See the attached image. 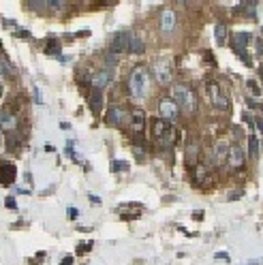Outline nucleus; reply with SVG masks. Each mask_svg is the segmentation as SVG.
Wrapping results in <instances>:
<instances>
[{
  "instance_id": "nucleus-1",
  "label": "nucleus",
  "mask_w": 263,
  "mask_h": 265,
  "mask_svg": "<svg viewBox=\"0 0 263 265\" xmlns=\"http://www.w3.org/2000/svg\"><path fill=\"white\" fill-rule=\"evenodd\" d=\"M129 90H131V96L133 99H146L148 92H150V73L148 69L143 67H135L133 73L129 75Z\"/></svg>"
},
{
  "instance_id": "nucleus-2",
  "label": "nucleus",
  "mask_w": 263,
  "mask_h": 265,
  "mask_svg": "<svg viewBox=\"0 0 263 265\" xmlns=\"http://www.w3.org/2000/svg\"><path fill=\"white\" fill-rule=\"evenodd\" d=\"M171 101L178 105L180 109L188 111V114H195L197 111V94L190 86L186 84H175L171 90Z\"/></svg>"
},
{
  "instance_id": "nucleus-3",
  "label": "nucleus",
  "mask_w": 263,
  "mask_h": 265,
  "mask_svg": "<svg viewBox=\"0 0 263 265\" xmlns=\"http://www.w3.org/2000/svg\"><path fill=\"white\" fill-rule=\"evenodd\" d=\"M152 135H154V139H156V143L161 148H171L173 143L178 141V131H175L169 122H165V120H161V118L152 120Z\"/></svg>"
},
{
  "instance_id": "nucleus-4",
  "label": "nucleus",
  "mask_w": 263,
  "mask_h": 265,
  "mask_svg": "<svg viewBox=\"0 0 263 265\" xmlns=\"http://www.w3.org/2000/svg\"><path fill=\"white\" fill-rule=\"evenodd\" d=\"M205 90H208V99H210V103L214 107L220 109V111H229V107H231L229 94L222 90L216 82H208V84H205Z\"/></svg>"
},
{
  "instance_id": "nucleus-5",
  "label": "nucleus",
  "mask_w": 263,
  "mask_h": 265,
  "mask_svg": "<svg viewBox=\"0 0 263 265\" xmlns=\"http://www.w3.org/2000/svg\"><path fill=\"white\" fill-rule=\"evenodd\" d=\"M152 71H154V77H156V82L161 84V86H167V84H171V77H173V67H171V60L169 58H156L152 62Z\"/></svg>"
},
{
  "instance_id": "nucleus-6",
  "label": "nucleus",
  "mask_w": 263,
  "mask_h": 265,
  "mask_svg": "<svg viewBox=\"0 0 263 265\" xmlns=\"http://www.w3.org/2000/svg\"><path fill=\"white\" fill-rule=\"evenodd\" d=\"M129 120H131V114L120 105H111L107 109L105 122L111 124V126H124V124H129Z\"/></svg>"
},
{
  "instance_id": "nucleus-7",
  "label": "nucleus",
  "mask_w": 263,
  "mask_h": 265,
  "mask_svg": "<svg viewBox=\"0 0 263 265\" xmlns=\"http://www.w3.org/2000/svg\"><path fill=\"white\" fill-rule=\"evenodd\" d=\"M250 39H252L250 32H235L233 35V50L240 56V60H244L246 64H250V56L246 52V45L250 43Z\"/></svg>"
},
{
  "instance_id": "nucleus-8",
  "label": "nucleus",
  "mask_w": 263,
  "mask_h": 265,
  "mask_svg": "<svg viewBox=\"0 0 263 265\" xmlns=\"http://www.w3.org/2000/svg\"><path fill=\"white\" fill-rule=\"evenodd\" d=\"M246 163V154H244V148L233 143V146H229V152H227V165L231 167L233 171H240Z\"/></svg>"
},
{
  "instance_id": "nucleus-9",
  "label": "nucleus",
  "mask_w": 263,
  "mask_h": 265,
  "mask_svg": "<svg viewBox=\"0 0 263 265\" xmlns=\"http://www.w3.org/2000/svg\"><path fill=\"white\" fill-rule=\"evenodd\" d=\"M158 114H161V120H165V122H173V120L180 118V107L171 99H161L158 101Z\"/></svg>"
},
{
  "instance_id": "nucleus-10",
  "label": "nucleus",
  "mask_w": 263,
  "mask_h": 265,
  "mask_svg": "<svg viewBox=\"0 0 263 265\" xmlns=\"http://www.w3.org/2000/svg\"><path fill=\"white\" fill-rule=\"evenodd\" d=\"M111 82H114V73H111V71H97V73L90 77V86H92L97 92L105 90V88H107Z\"/></svg>"
},
{
  "instance_id": "nucleus-11",
  "label": "nucleus",
  "mask_w": 263,
  "mask_h": 265,
  "mask_svg": "<svg viewBox=\"0 0 263 265\" xmlns=\"http://www.w3.org/2000/svg\"><path fill=\"white\" fill-rule=\"evenodd\" d=\"M129 39H131V32H126V30H122V32H118V35L114 37V41H111V45H109V50H111V54H124V52H129Z\"/></svg>"
},
{
  "instance_id": "nucleus-12",
  "label": "nucleus",
  "mask_w": 263,
  "mask_h": 265,
  "mask_svg": "<svg viewBox=\"0 0 263 265\" xmlns=\"http://www.w3.org/2000/svg\"><path fill=\"white\" fill-rule=\"evenodd\" d=\"M18 124H20V120H18V116H15L13 111L0 109V126H3L7 133H13L15 128H18Z\"/></svg>"
},
{
  "instance_id": "nucleus-13",
  "label": "nucleus",
  "mask_w": 263,
  "mask_h": 265,
  "mask_svg": "<svg viewBox=\"0 0 263 265\" xmlns=\"http://www.w3.org/2000/svg\"><path fill=\"white\" fill-rule=\"evenodd\" d=\"M227 152H229V146H227V141H216L214 143V150H212V160H214V165H227Z\"/></svg>"
},
{
  "instance_id": "nucleus-14",
  "label": "nucleus",
  "mask_w": 263,
  "mask_h": 265,
  "mask_svg": "<svg viewBox=\"0 0 263 265\" xmlns=\"http://www.w3.org/2000/svg\"><path fill=\"white\" fill-rule=\"evenodd\" d=\"M129 124H131V128H133L135 135H141L143 128H146V114H143L141 109H133V111H131Z\"/></svg>"
},
{
  "instance_id": "nucleus-15",
  "label": "nucleus",
  "mask_w": 263,
  "mask_h": 265,
  "mask_svg": "<svg viewBox=\"0 0 263 265\" xmlns=\"http://www.w3.org/2000/svg\"><path fill=\"white\" fill-rule=\"evenodd\" d=\"M175 11L173 9H165L161 13V30L165 32V35H171V32L175 30Z\"/></svg>"
},
{
  "instance_id": "nucleus-16",
  "label": "nucleus",
  "mask_w": 263,
  "mask_h": 265,
  "mask_svg": "<svg viewBox=\"0 0 263 265\" xmlns=\"http://www.w3.org/2000/svg\"><path fill=\"white\" fill-rule=\"evenodd\" d=\"M18 178V169H15V165H0V184H5V186H11Z\"/></svg>"
},
{
  "instance_id": "nucleus-17",
  "label": "nucleus",
  "mask_w": 263,
  "mask_h": 265,
  "mask_svg": "<svg viewBox=\"0 0 263 265\" xmlns=\"http://www.w3.org/2000/svg\"><path fill=\"white\" fill-rule=\"evenodd\" d=\"M193 182L197 184V186H205V184L210 182V169L205 165H195L193 169Z\"/></svg>"
},
{
  "instance_id": "nucleus-18",
  "label": "nucleus",
  "mask_w": 263,
  "mask_h": 265,
  "mask_svg": "<svg viewBox=\"0 0 263 265\" xmlns=\"http://www.w3.org/2000/svg\"><path fill=\"white\" fill-rule=\"evenodd\" d=\"M186 163L188 165H197L199 163V143L195 139H190L186 143Z\"/></svg>"
},
{
  "instance_id": "nucleus-19",
  "label": "nucleus",
  "mask_w": 263,
  "mask_h": 265,
  "mask_svg": "<svg viewBox=\"0 0 263 265\" xmlns=\"http://www.w3.org/2000/svg\"><path fill=\"white\" fill-rule=\"evenodd\" d=\"M88 105H90L92 114H101V109H103V92L94 90L90 96H88Z\"/></svg>"
},
{
  "instance_id": "nucleus-20",
  "label": "nucleus",
  "mask_w": 263,
  "mask_h": 265,
  "mask_svg": "<svg viewBox=\"0 0 263 265\" xmlns=\"http://www.w3.org/2000/svg\"><path fill=\"white\" fill-rule=\"evenodd\" d=\"M143 50H146L143 39L139 35H131V39H129V52L131 54H143Z\"/></svg>"
},
{
  "instance_id": "nucleus-21",
  "label": "nucleus",
  "mask_w": 263,
  "mask_h": 265,
  "mask_svg": "<svg viewBox=\"0 0 263 265\" xmlns=\"http://www.w3.org/2000/svg\"><path fill=\"white\" fill-rule=\"evenodd\" d=\"M214 37H216V41L220 45L227 41V26L225 24H216V26H214Z\"/></svg>"
},
{
  "instance_id": "nucleus-22",
  "label": "nucleus",
  "mask_w": 263,
  "mask_h": 265,
  "mask_svg": "<svg viewBox=\"0 0 263 265\" xmlns=\"http://www.w3.org/2000/svg\"><path fill=\"white\" fill-rule=\"evenodd\" d=\"M0 75H5V77L13 75V67L9 64V60H7L5 56H0Z\"/></svg>"
},
{
  "instance_id": "nucleus-23",
  "label": "nucleus",
  "mask_w": 263,
  "mask_h": 265,
  "mask_svg": "<svg viewBox=\"0 0 263 265\" xmlns=\"http://www.w3.org/2000/svg\"><path fill=\"white\" fill-rule=\"evenodd\" d=\"M248 150H250V156L252 158L259 156V139L254 137V135H250V137H248Z\"/></svg>"
},
{
  "instance_id": "nucleus-24",
  "label": "nucleus",
  "mask_w": 263,
  "mask_h": 265,
  "mask_svg": "<svg viewBox=\"0 0 263 265\" xmlns=\"http://www.w3.org/2000/svg\"><path fill=\"white\" fill-rule=\"evenodd\" d=\"M45 54H50V56H56V54H60V43L58 41H50L45 47Z\"/></svg>"
},
{
  "instance_id": "nucleus-25",
  "label": "nucleus",
  "mask_w": 263,
  "mask_h": 265,
  "mask_svg": "<svg viewBox=\"0 0 263 265\" xmlns=\"http://www.w3.org/2000/svg\"><path fill=\"white\" fill-rule=\"evenodd\" d=\"M246 88H248V90H250V96L254 99V103H257V99L261 96V92H259V86L254 84V82H246Z\"/></svg>"
},
{
  "instance_id": "nucleus-26",
  "label": "nucleus",
  "mask_w": 263,
  "mask_h": 265,
  "mask_svg": "<svg viewBox=\"0 0 263 265\" xmlns=\"http://www.w3.org/2000/svg\"><path fill=\"white\" fill-rule=\"evenodd\" d=\"M111 169H114V171H126V169H129V163H124V160H114Z\"/></svg>"
},
{
  "instance_id": "nucleus-27",
  "label": "nucleus",
  "mask_w": 263,
  "mask_h": 265,
  "mask_svg": "<svg viewBox=\"0 0 263 265\" xmlns=\"http://www.w3.org/2000/svg\"><path fill=\"white\" fill-rule=\"evenodd\" d=\"M133 152H135V156L139 158V163H143V160H146V152H143V150H139V148H133Z\"/></svg>"
},
{
  "instance_id": "nucleus-28",
  "label": "nucleus",
  "mask_w": 263,
  "mask_h": 265,
  "mask_svg": "<svg viewBox=\"0 0 263 265\" xmlns=\"http://www.w3.org/2000/svg\"><path fill=\"white\" fill-rule=\"evenodd\" d=\"M116 62H118V60H116V56H114V54H107V56H105V64H109V67H114Z\"/></svg>"
},
{
  "instance_id": "nucleus-29",
  "label": "nucleus",
  "mask_w": 263,
  "mask_h": 265,
  "mask_svg": "<svg viewBox=\"0 0 263 265\" xmlns=\"http://www.w3.org/2000/svg\"><path fill=\"white\" fill-rule=\"evenodd\" d=\"M77 216H79V210H77V207H69V218H71V220H75Z\"/></svg>"
},
{
  "instance_id": "nucleus-30",
  "label": "nucleus",
  "mask_w": 263,
  "mask_h": 265,
  "mask_svg": "<svg viewBox=\"0 0 263 265\" xmlns=\"http://www.w3.org/2000/svg\"><path fill=\"white\" fill-rule=\"evenodd\" d=\"M254 50H257V56H261V52H263V45H261V39H257V41H254Z\"/></svg>"
},
{
  "instance_id": "nucleus-31",
  "label": "nucleus",
  "mask_w": 263,
  "mask_h": 265,
  "mask_svg": "<svg viewBox=\"0 0 263 265\" xmlns=\"http://www.w3.org/2000/svg\"><path fill=\"white\" fill-rule=\"evenodd\" d=\"M90 248H92V244L84 242V244H79V252H86V250H90Z\"/></svg>"
},
{
  "instance_id": "nucleus-32",
  "label": "nucleus",
  "mask_w": 263,
  "mask_h": 265,
  "mask_svg": "<svg viewBox=\"0 0 263 265\" xmlns=\"http://www.w3.org/2000/svg\"><path fill=\"white\" fill-rule=\"evenodd\" d=\"M35 101H37V103H41V101H43V96H41V92H39V88H37V90H35Z\"/></svg>"
},
{
  "instance_id": "nucleus-33",
  "label": "nucleus",
  "mask_w": 263,
  "mask_h": 265,
  "mask_svg": "<svg viewBox=\"0 0 263 265\" xmlns=\"http://www.w3.org/2000/svg\"><path fill=\"white\" fill-rule=\"evenodd\" d=\"M216 259H227L229 261V254L227 252H216Z\"/></svg>"
},
{
  "instance_id": "nucleus-34",
  "label": "nucleus",
  "mask_w": 263,
  "mask_h": 265,
  "mask_svg": "<svg viewBox=\"0 0 263 265\" xmlns=\"http://www.w3.org/2000/svg\"><path fill=\"white\" fill-rule=\"evenodd\" d=\"M62 265H73V256H67V259L62 261Z\"/></svg>"
},
{
  "instance_id": "nucleus-35",
  "label": "nucleus",
  "mask_w": 263,
  "mask_h": 265,
  "mask_svg": "<svg viewBox=\"0 0 263 265\" xmlns=\"http://www.w3.org/2000/svg\"><path fill=\"white\" fill-rule=\"evenodd\" d=\"M0 99H3V86H0Z\"/></svg>"
},
{
  "instance_id": "nucleus-36",
  "label": "nucleus",
  "mask_w": 263,
  "mask_h": 265,
  "mask_svg": "<svg viewBox=\"0 0 263 265\" xmlns=\"http://www.w3.org/2000/svg\"><path fill=\"white\" fill-rule=\"evenodd\" d=\"M0 146H3V133H0Z\"/></svg>"
},
{
  "instance_id": "nucleus-37",
  "label": "nucleus",
  "mask_w": 263,
  "mask_h": 265,
  "mask_svg": "<svg viewBox=\"0 0 263 265\" xmlns=\"http://www.w3.org/2000/svg\"><path fill=\"white\" fill-rule=\"evenodd\" d=\"M250 265H259V263H257V261H252V263H250Z\"/></svg>"
}]
</instances>
